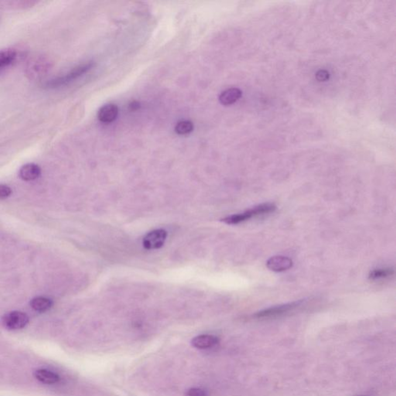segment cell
<instances>
[{"label": "cell", "instance_id": "cell-1", "mask_svg": "<svg viewBox=\"0 0 396 396\" xmlns=\"http://www.w3.org/2000/svg\"><path fill=\"white\" fill-rule=\"evenodd\" d=\"M276 209V206L272 203H266V204H259L256 206L254 208H251L248 211H245L240 214L230 215L221 220L225 224L228 225H238L242 223L244 221H248L251 218L255 217L260 216V215H267L270 213L274 212Z\"/></svg>", "mask_w": 396, "mask_h": 396}, {"label": "cell", "instance_id": "cell-2", "mask_svg": "<svg viewBox=\"0 0 396 396\" xmlns=\"http://www.w3.org/2000/svg\"><path fill=\"white\" fill-rule=\"evenodd\" d=\"M94 65V63L90 62L88 64L78 66V67L70 70V72L67 73L66 75L53 79L51 81L46 83V86L47 88H58L60 86L65 85V84L71 82L75 79L78 78V77L82 76L83 74L88 72V70H91Z\"/></svg>", "mask_w": 396, "mask_h": 396}, {"label": "cell", "instance_id": "cell-3", "mask_svg": "<svg viewBox=\"0 0 396 396\" xmlns=\"http://www.w3.org/2000/svg\"><path fill=\"white\" fill-rule=\"evenodd\" d=\"M303 303H304V301L303 300H298V301H295V302L289 303V304H283V305L270 307V308L259 311L257 314H255V318H271L280 317V316L283 315V314L294 311V310L302 305Z\"/></svg>", "mask_w": 396, "mask_h": 396}, {"label": "cell", "instance_id": "cell-4", "mask_svg": "<svg viewBox=\"0 0 396 396\" xmlns=\"http://www.w3.org/2000/svg\"><path fill=\"white\" fill-rule=\"evenodd\" d=\"M29 322L26 314L19 311H13L5 314L2 318V324L9 330H19L25 328Z\"/></svg>", "mask_w": 396, "mask_h": 396}, {"label": "cell", "instance_id": "cell-5", "mask_svg": "<svg viewBox=\"0 0 396 396\" xmlns=\"http://www.w3.org/2000/svg\"><path fill=\"white\" fill-rule=\"evenodd\" d=\"M167 237V232L163 229H156L149 232L144 237L142 244L145 249L148 250H154L160 249L164 245Z\"/></svg>", "mask_w": 396, "mask_h": 396}, {"label": "cell", "instance_id": "cell-6", "mask_svg": "<svg viewBox=\"0 0 396 396\" xmlns=\"http://www.w3.org/2000/svg\"><path fill=\"white\" fill-rule=\"evenodd\" d=\"M266 266L271 271L280 273L287 271L293 266V261L287 256H276L268 259Z\"/></svg>", "mask_w": 396, "mask_h": 396}, {"label": "cell", "instance_id": "cell-7", "mask_svg": "<svg viewBox=\"0 0 396 396\" xmlns=\"http://www.w3.org/2000/svg\"><path fill=\"white\" fill-rule=\"evenodd\" d=\"M118 114V108L114 104H108L101 107L98 111V118L101 122L109 123L116 119Z\"/></svg>", "mask_w": 396, "mask_h": 396}, {"label": "cell", "instance_id": "cell-8", "mask_svg": "<svg viewBox=\"0 0 396 396\" xmlns=\"http://www.w3.org/2000/svg\"><path fill=\"white\" fill-rule=\"evenodd\" d=\"M218 338L213 335H199L191 341V345L198 349H208L215 346L218 343Z\"/></svg>", "mask_w": 396, "mask_h": 396}, {"label": "cell", "instance_id": "cell-9", "mask_svg": "<svg viewBox=\"0 0 396 396\" xmlns=\"http://www.w3.org/2000/svg\"><path fill=\"white\" fill-rule=\"evenodd\" d=\"M40 168L34 163H27L21 167L19 175L22 180L26 181L35 180L40 175Z\"/></svg>", "mask_w": 396, "mask_h": 396}, {"label": "cell", "instance_id": "cell-10", "mask_svg": "<svg viewBox=\"0 0 396 396\" xmlns=\"http://www.w3.org/2000/svg\"><path fill=\"white\" fill-rule=\"evenodd\" d=\"M242 91L239 88H228L221 93L219 96L220 102L224 105H232L242 97Z\"/></svg>", "mask_w": 396, "mask_h": 396}, {"label": "cell", "instance_id": "cell-11", "mask_svg": "<svg viewBox=\"0 0 396 396\" xmlns=\"http://www.w3.org/2000/svg\"><path fill=\"white\" fill-rule=\"evenodd\" d=\"M34 377L37 379L38 381L43 384L52 385L57 383L60 380V378L57 375L50 371L44 370V369H39L35 371Z\"/></svg>", "mask_w": 396, "mask_h": 396}, {"label": "cell", "instance_id": "cell-12", "mask_svg": "<svg viewBox=\"0 0 396 396\" xmlns=\"http://www.w3.org/2000/svg\"><path fill=\"white\" fill-rule=\"evenodd\" d=\"M52 301L46 297H39L31 300L30 306L37 312H45L50 310L52 307Z\"/></svg>", "mask_w": 396, "mask_h": 396}, {"label": "cell", "instance_id": "cell-13", "mask_svg": "<svg viewBox=\"0 0 396 396\" xmlns=\"http://www.w3.org/2000/svg\"><path fill=\"white\" fill-rule=\"evenodd\" d=\"M16 57V53L12 49H5L0 51V70L10 65Z\"/></svg>", "mask_w": 396, "mask_h": 396}, {"label": "cell", "instance_id": "cell-14", "mask_svg": "<svg viewBox=\"0 0 396 396\" xmlns=\"http://www.w3.org/2000/svg\"><path fill=\"white\" fill-rule=\"evenodd\" d=\"M394 269L392 268H385V269H376L372 270L369 274V279L372 280H382L388 278L394 274Z\"/></svg>", "mask_w": 396, "mask_h": 396}, {"label": "cell", "instance_id": "cell-15", "mask_svg": "<svg viewBox=\"0 0 396 396\" xmlns=\"http://www.w3.org/2000/svg\"><path fill=\"white\" fill-rule=\"evenodd\" d=\"M194 124L191 121H180L177 124L175 132L179 135H186L194 130Z\"/></svg>", "mask_w": 396, "mask_h": 396}, {"label": "cell", "instance_id": "cell-16", "mask_svg": "<svg viewBox=\"0 0 396 396\" xmlns=\"http://www.w3.org/2000/svg\"><path fill=\"white\" fill-rule=\"evenodd\" d=\"M187 396H208L207 393L204 390L197 388H192L187 390L186 393Z\"/></svg>", "mask_w": 396, "mask_h": 396}, {"label": "cell", "instance_id": "cell-17", "mask_svg": "<svg viewBox=\"0 0 396 396\" xmlns=\"http://www.w3.org/2000/svg\"><path fill=\"white\" fill-rule=\"evenodd\" d=\"M12 191L10 187L6 185H0V199H4L10 195Z\"/></svg>", "mask_w": 396, "mask_h": 396}, {"label": "cell", "instance_id": "cell-18", "mask_svg": "<svg viewBox=\"0 0 396 396\" xmlns=\"http://www.w3.org/2000/svg\"><path fill=\"white\" fill-rule=\"evenodd\" d=\"M316 77L319 81H325L329 78V73L327 70H321L317 73Z\"/></svg>", "mask_w": 396, "mask_h": 396}, {"label": "cell", "instance_id": "cell-19", "mask_svg": "<svg viewBox=\"0 0 396 396\" xmlns=\"http://www.w3.org/2000/svg\"><path fill=\"white\" fill-rule=\"evenodd\" d=\"M139 108H140V104L137 101H133L129 105V108L132 111H136V110L139 109Z\"/></svg>", "mask_w": 396, "mask_h": 396}, {"label": "cell", "instance_id": "cell-20", "mask_svg": "<svg viewBox=\"0 0 396 396\" xmlns=\"http://www.w3.org/2000/svg\"><path fill=\"white\" fill-rule=\"evenodd\" d=\"M364 396V395H361V396Z\"/></svg>", "mask_w": 396, "mask_h": 396}]
</instances>
